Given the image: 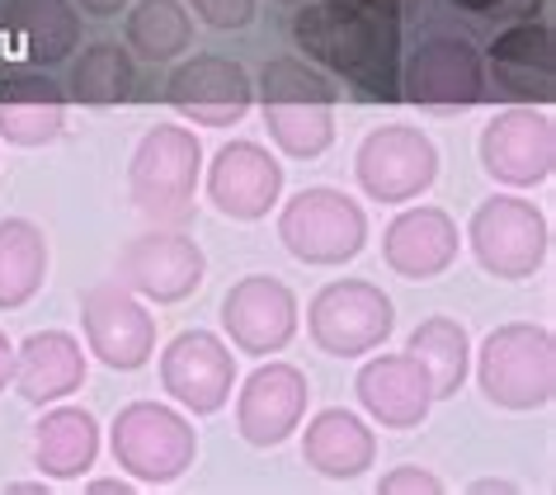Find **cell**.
<instances>
[{
    "instance_id": "1",
    "label": "cell",
    "mask_w": 556,
    "mask_h": 495,
    "mask_svg": "<svg viewBox=\"0 0 556 495\" xmlns=\"http://www.w3.org/2000/svg\"><path fill=\"white\" fill-rule=\"evenodd\" d=\"M293 43L312 66L344 80L364 100H401V29L387 15L350 5V0H316L293 15Z\"/></svg>"
},
{
    "instance_id": "2",
    "label": "cell",
    "mask_w": 556,
    "mask_h": 495,
    "mask_svg": "<svg viewBox=\"0 0 556 495\" xmlns=\"http://www.w3.org/2000/svg\"><path fill=\"white\" fill-rule=\"evenodd\" d=\"M255 100L274 147L293 161H316L336 142L340 90L307 58H274L255 80Z\"/></svg>"
},
{
    "instance_id": "3",
    "label": "cell",
    "mask_w": 556,
    "mask_h": 495,
    "mask_svg": "<svg viewBox=\"0 0 556 495\" xmlns=\"http://www.w3.org/2000/svg\"><path fill=\"white\" fill-rule=\"evenodd\" d=\"M477 364V388L485 402L505 410H542L556 396V335L547 326L533 321H509L495 326L481 340V350H471Z\"/></svg>"
},
{
    "instance_id": "4",
    "label": "cell",
    "mask_w": 556,
    "mask_h": 495,
    "mask_svg": "<svg viewBox=\"0 0 556 495\" xmlns=\"http://www.w3.org/2000/svg\"><path fill=\"white\" fill-rule=\"evenodd\" d=\"M203 175V142L193 128L161 123L137 142L128 161V194L132 208L156 227H179L193 217V194Z\"/></svg>"
},
{
    "instance_id": "5",
    "label": "cell",
    "mask_w": 556,
    "mask_h": 495,
    "mask_svg": "<svg viewBox=\"0 0 556 495\" xmlns=\"http://www.w3.org/2000/svg\"><path fill=\"white\" fill-rule=\"evenodd\" d=\"M109 453L137 486H170L199 458V430L165 402H132L109 424Z\"/></svg>"
},
{
    "instance_id": "6",
    "label": "cell",
    "mask_w": 556,
    "mask_h": 495,
    "mask_svg": "<svg viewBox=\"0 0 556 495\" xmlns=\"http://www.w3.org/2000/svg\"><path fill=\"white\" fill-rule=\"evenodd\" d=\"M278 241L283 251L316 269H336L368 245V213L344 189L312 185L278 208Z\"/></svg>"
},
{
    "instance_id": "7",
    "label": "cell",
    "mask_w": 556,
    "mask_h": 495,
    "mask_svg": "<svg viewBox=\"0 0 556 495\" xmlns=\"http://www.w3.org/2000/svg\"><path fill=\"white\" fill-rule=\"evenodd\" d=\"M467 245L477 255V265L485 274H495V279H505V283L533 279L547 265V251H552L547 213L519 194H491L471 213Z\"/></svg>"
},
{
    "instance_id": "8",
    "label": "cell",
    "mask_w": 556,
    "mask_h": 495,
    "mask_svg": "<svg viewBox=\"0 0 556 495\" xmlns=\"http://www.w3.org/2000/svg\"><path fill=\"white\" fill-rule=\"evenodd\" d=\"M392 326V297L368 279H336L307 302V335L330 359H364V354L382 350Z\"/></svg>"
},
{
    "instance_id": "9",
    "label": "cell",
    "mask_w": 556,
    "mask_h": 495,
    "mask_svg": "<svg viewBox=\"0 0 556 495\" xmlns=\"http://www.w3.org/2000/svg\"><path fill=\"white\" fill-rule=\"evenodd\" d=\"M354 180L372 203H410L439 180V147L410 123L372 128L354 151Z\"/></svg>"
},
{
    "instance_id": "10",
    "label": "cell",
    "mask_w": 556,
    "mask_h": 495,
    "mask_svg": "<svg viewBox=\"0 0 556 495\" xmlns=\"http://www.w3.org/2000/svg\"><path fill=\"white\" fill-rule=\"evenodd\" d=\"M80 330H86V354L114 373H137L156 354V316L118 279L80 293Z\"/></svg>"
},
{
    "instance_id": "11",
    "label": "cell",
    "mask_w": 556,
    "mask_h": 495,
    "mask_svg": "<svg viewBox=\"0 0 556 495\" xmlns=\"http://www.w3.org/2000/svg\"><path fill=\"white\" fill-rule=\"evenodd\" d=\"M481 165L495 185L538 189L556 170V118L547 104H509L481 128Z\"/></svg>"
},
{
    "instance_id": "12",
    "label": "cell",
    "mask_w": 556,
    "mask_h": 495,
    "mask_svg": "<svg viewBox=\"0 0 556 495\" xmlns=\"http://www.w3.org/2000/svg\"><path fill=\"white\" fill-rule=\"evenodd\" d=\"M396 90H401V100H410L420 109H471L491 94L481 52L457 34L425 38V43L401 62Z\"/></svg>"
},
{
    "instance_id": "13",
    "label": "cell",
    "mask_w": 556,
    "mask_h": 495,
    "mask_svg": "<svg viewBox=\"0 0 556 495\" xmlns=\"http://www.w3.org/2000/svg\"><path fill=\"white\" fill-rule=\"evenodd\" d=\"M161 388L189 416H217L236 388V354L213 330H179L161 354Z\"/></svg>"
},
{
    "instance_id": "14",
    "label": "cell",
    "mask_w": 556,
    "mask_h": 495,
    "mask_svg": "<svg viewBox=\"0 0 556 495\" xmlns=\"http://www.w3.org/2000/svg\"><path fill=\"white\" fill-rule=\"evenodd\" d=\"M165 104L179 118L199 123V128H236L250 104H255V80L241 62L217 58V52H199V58L179 62L170 80H165Z\"/></svg>"
},
{
    "instance_id": "15",
    "label": "cell",
    "mask_w": 556,
    "mask_h": 495,
    "mask_svg": "<svg viewBox=\"0 0 556 495\" xmlns=\"http://www.w3.org/2000/svg\"><path fill=\"white\" fill-rule=\"evenodd\" d=\"M222 330L241 354H283L298 335V293L274 274H245L222 297Z\"/></svg>"
},
{
    "instance_id": "16",
    "label": "cell",
    "mask_w": 556,
    "mask_h": 495,
    "mask_svg": "<svg viewBox=\"0 0 556 495\" xmlns=\"http://www.w3.org/2000/svg\"><path fill=\"white\" fill-rule=\"evenodd\" d=\"M207 279V255L203 245L185 237V231H147L123 245L118 255V283L132 288L142 302H185Z\"/></svg>"
},
{
    "instance_id": "17",
    "label": "cell",
    "mask_w": 556,
    "mask_h": 495,
    "mask_svg": "<svg viewBox=\"0 0 556 495\" xmlns=\"http://www.w3.org/2000/svg\"><path fill=\"white\" fill-rule=\"evenodd\" d=\"M485 86L509 104H552L556 94V34L547 20H514L485 48Z\"/></svg>"
},
{
    "instance_id": "18",
    "label": "cell",
    "mask_w": 556,
    "mask_h": 495,
    "mask_svg": "<svg viewBox=\"0 0 556 495\" xmlns=\"http://www.w3.org/2000/svg\"><path fill=\"white\" fill-rule=\"evenodd\" d=\"M312 402V382L298 364L269 359L236 392V430L250 448H278L293 430H302Z\"/></svg>"
},
{
    "instance_id": "19",
    "label": "cell",
    "mask_w": 556,
    "mask_h": 495,
    "mask_svg": "<svg viewBox=\"0 0 556 495\" xmlns=\"http://www.w3.org/2000/svg\"><path fill=\"white\" fill-rule=\"evenodd\" d=\"M283 199V165L260 142H222L207 161V203L231 223H260Z\"/></svg>"
},
{
    "instance_id": "20",
    "label": "cell",
    "mask_w": 556,
    "mask_h": 495,
    "mask_svg": "<svg viewBox=\"0 0 556 495\" xmlns=\"http://www.w3.org/2000/svg\"><path fill=\"white\" fill-rule=\"evenodd\" d=\"M457 251H463V237H457V223L443 208H401L382 231V259L396 279L410 283H429L439 274H448L457 265Z\"/></svg>"
},
{
    "instance_id": "21",
    "label": "cell",
    "mask_w": 556,
    "mask_h": 495,
    "mask_svg": "<svg viewBox=\"0 0 556 495\" xmlns=\"http://www.w3.org/2000/svg\"><path fill=\"white\" fill-rule=\"evenodd\" d=\"M354 392H358V406L382 430H415V424H425L429 406H434V388H429L425 368L410 354H372L358 368Z\"/></svg>"
},
{
    "instance_id": "22",
    "label": "cell",
    "mask_w": 556,
    "mask_h": 495,
    "mask_svg": "<svg viewBox=\"0 0 556 495\" xmlns=\"http://www.w3.org/2000/svg\"><path fill=\"white\" fill-rule=\"evenodd\" d=\"M15 392L29 406H52L80 392L86 382V350L72 330H34L29 340L15 350Z\"/></svg>"
},
{
    "instance_id": "23",
    "label": "cell",
    "mask_w": 556,
    "mask_h": 495,
    "mask_svg": "<svg viewBox=\"0 0 556 495\" xmlns=\"http://www.w3.org/2000/svg\"><path fill=\"white\" fill-rule=\"evenodd\" d=\"M302 462L326 481H358L378 462V434L368 430L364 416L344 406L316 410L302 430Z\"/></svg>"
},
{
    "instance_id": "24",
    "label": "cell",
    "mask_w": 556,
    "mask_h": 495,
    "mask_svg": "<svg viewBox=\"0 0 556 495\" xmlns=\"http://www.w3.org/2000/svg\"><path fill=\"white\" fill-rule=\"evenodd\" d=\"M66 128V94L38 72H10L0 80V137L10 147H48Z\"/></svg>"
},
{
    "instance_id": "25",
    "label": "cell",
    "mask_w": 556,
    "mask_h": 495,
    "mask_svg": "<svg viewBox=\"0 0 556 495\" xmlns=\"http://www.w3.org/2000/svg\"><path fill=\"white\" fill-rule=\"evenodd\" d=\"M100 458V420L86 406L52 402L34 424V467L48 481H80Z\"/></svg>"
},
{
    "instance_id": "26",
    "label": "cell",
    "mask_w": 556,
    "mask_h": 495,
    "mask_svg": "<svg viewBox=\"0 0 556 495\" xmlns=\"http://www.w3.org/2000/svg\"><path fill=\"white\" fill-rule=\"evenodd\" d=\"M5 29L29 66H58L80 43V10L76 0H10Z\"/></svg>"
},
{
    "instance_id": "27",
    "label": "cell",
    "mask_w": 556,
    "mask_h": 495,
    "mask_svg": "<svg viewBox=\"0 0 556 495\" xmlns=\"http://www.w3.org/2000/svg\"><path fill=\"white\" fill-rule=\"evenodd\" d=\"M406 354L425 368L434 402H448V396L463 392V382L471 373V335L463 321H453V316H425L410 330Z\"/></svg>"
},
{
    "instance_id": "28",
    "label": "cell",
    "mask_w": 556,
    "mask_h": 495,
    "mask_svg": "<svg viewBox=\"0 0 556 495\" xmlns=\"http://www.w3.org/2000/svg\"><path fill=\"white\" fill-rule=\"evenodd\" d=\"M48 237L29 217L0 223V312H20L48 283Z\"/></svg>"
},
{
    "instance_id": "29",
    "label": "cell",
    "mask_w": 556,
    "mask_h": 495,
    "mask_svg": "<svg viewBox=\"0 0 556 495\" xmlns=\"http://www.w3.org/2000/svg\"><path fill=\"white\" fill-rule=\"evenodd\" d=\"M123 38H128L132 58L151 66L175 62L193 43V15L185 0H137L128 20H123Z\"/></svg>"
},
{
    "instance_id": "30",
    "label": "cell",
    "mask_w": 556,
    "mask_h": 495,
    "mask_svg": "<svg viewBox=\"0 0 556 495\" xmlns=\"http://www.w3.org/2000/svg\"><path fill=\"white\" fill-rule=\"evenodd\" d=\"M137 90V66L132 52L118 43H90L72 66V100L90 109L128 104Z\"/></svg>"
},
{
    "instance_id": "31",
    "label": "cell",
    "mask_w": 556,
    "mask_h": 495,
    "mask_svg": "<svg viewBox=\"0 0 556 495\" xmlns=\"http://www.w3.org/2000/svg\"><path fill=\"white\" fill-rule=\"evenodd\" d=\"M189 15H199V24L217 34H236L255 20V0H185Z\"/></svg>"
},
{
    "instance_id": "32",
    "label": "cell",
    "mask_w": 556,
    "mask_h": 495,
    "mask_svg": "<svg viewBox=\"0 0 556 495\" xmlns=\"http://www.w3.org/2000/svg\"><path fill=\"white\" fill-rule=\"evenodd\" d=\"M448 486L429 472V467H415V462H406V467H392L382 481H378V495H443Z\"/></svg>"
},
{
    "instance_id": "33",
    "label": "cell",
    "mask_w": 556,
    "mask_h": 495,
    "mask_svg": "<svg viewBox=\"0 0 556 495\" xmlns=\"http://www.w3.org/2000/svg\"><path fill=\"white\" fill-rule=\"evenodd\" d=\"M448 5L477 20H533V10L542 0H448Z\"/></svg>"
},
{
    "instance_id": "34",
    "label": "cell",
    "mask_w": 556,
    "mask_h": 495,
    "mask_svg": "<svg viewBox=\"0 0 556 495\" xmlns=\"http://www.w3.org/2000/svg\"><path fill=\"white\" fill-rule=\"evenodd\" d=\"M132 0H76V10L80 15H100V20H109V15H123Z\"/></svg>"
},
{
    "instance_id": "35",
    "label": "cell",
    "mask_w": 556,
    "mask_h": 495,
    "mask_svg": "<svg viewBox=\"0 0 556 495\" xmlns=\"http://www.w3.org/2000/svg\"><path fill=\"white\" fill-rule=\"evenodd\" d=\"M10 373H15V345H10L5 330H0V392L10 388Z\"/></svg>"
},
{
    "instance_id": "36",
    "label": "cell",
    "mask_w": 556,
    "mask_h": 495,
    "mask_svg": "<svg viewBox=\"0 0 556 495\" xmlns=\"http://www.w3.org/2000/svg\"><path fill=\"white\" fill-rule=\"evenodd\" d=\"M350 5L368 10V15H387V20H396V15H401V0H350Z\"/></svg>"
},
{
    "instance_id": "37",
    "label": "cell",
    "mask_w": 556,
    "mask_h": 495,
    "mask_svg": "<svg viewBox=\"0 0 556 495\" xmlns=\"http://www.w3.org/2000/svg\"><path fill=\"white\" fill-rule=\"evenodd\" d=\"M471 491H477V495H491V491H500V495H514L519 486H514V481H505V477H481V481H471Z\"/></svg>"
},
{
    "instance_id": "38",
    "label": "cell",
    "mask_w": 556,
    "mask_h": 495,
    "mask_svg": "<svg viewBox=\"0 0 556 495\" xmlns=\"http://www.w3.org/2000/svg\"><path fill=\"white\" fill-rule=\"evenodd\" d=\"M90 491H94V495H132V481L104 477V481H90Z\"/></svg>"
},
{
    "instance_id": "39",
    "label": "cell",
    "mask_w": 556,
    "mask_h": 495,
    "mask_svg": "<svg viewBox=\"0 0 556 495\" xmlns=\"http://www.w3.org/2000/svg\"><path fill=\"white\" fill-rule=\"evenodd\" d=\"M283 5H302V0H283Z\"/></svg>"
}]
</instances>
